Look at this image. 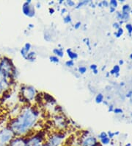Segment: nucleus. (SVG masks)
I'll use <instances>...</instances> for the list:
<instances>
[{
    "label": "nucleus",
    "mask_w": 132,
    "mask_h": 146,
    "mask_svg": "<svg viewBox=\"0 0 132 146\" xmlns=\"http://www.w3.org/2000/svg\"><path fill=\"white\" fill-rule=\"evenodd\" d=\"M16 136L9 125L0 128V144L6 146L14 139Z\"/></svg>",
    "instance_id": "obj_1"
},
{
    "label": "nucleus",
    "mask_w": 132,
    "mask_h": 146,
    "mask_svg": "<svg viewBox=\"0 0 132 146\" xmlns=\"http://www.w3.org/2000/svg\"><path fill=\"white\" fill-rule=\"evenodd\" d=\"M12 75L0 69V94H3L8 91L11 87Z\"/></svg>",
    "instance_id": "obj_2"
},
{
    "label": "nucleus",
    "mask_w": 132,
    "mask_h": 146,
    "mask_svg": "<svg viewBox=\"0 0 132 146\" xmlns=\"http://www.w3.org/2000/svg\"><path fill=\"white\" fill-rule=\"evenodd\" d=\"M65 135L61 133H56L50 135L46 140V146H62L65 143Z\"/></svg>",
    "instance_id": "obj_3"
},
{
    "label": "nucleus",
    "mask_w": 132,
    "mask_h": 146,
    "mask_svg": "<svg viewBox=\"0 0 132 146\" xmlns=\"http://www.w3.org/2000/svg\"><path fill=\"white\" fill-rule=\"evenodd\" d=\"M0 146H2V145H1V144H0Z\"/></svg>",
    "instance_id": "obj_4"
},
{
    "label": "nucleus",
    "mask_w": 132,
    "mask_h": 146,
    "mask_svg": "<svg viewBox=\"0 0 132 146\" xmlns=\"http://www.w3.org/2000/svg\"><path fill=\"white\" fill-rule=\"evenodd\" d=\"M75 146H79V145H75Z\"/></svg>",
    "instance_id": "obj_5"
}]
</instances>
